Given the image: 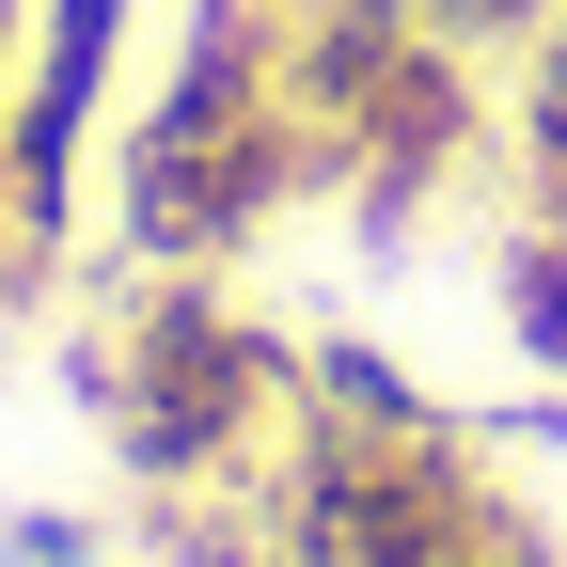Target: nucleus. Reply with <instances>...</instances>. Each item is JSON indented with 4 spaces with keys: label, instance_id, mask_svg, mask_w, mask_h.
<instances>
[{
    "label": "nucleus",
    "instance_id": "1",
    "mask_svg": "<svg viewBox=\"0 0 567 567\" xmlns=\"http://www.w3.org/2000/svg\"><path fill=\"white\" fill-rule=\"evenodd\" d=\"M63 394L95 410L126 488H252L284 410H300V347L221 300V268H142L126 316L63 347Z\"/></svg>",
    "mask_w": 567,
    "mask_h": 567
},
{
    "label": "nucleus",
    "instance_id": "2",
    "mask_svg": "<svg viewBox=\"0 0 567 567\" xmlns=\"http://www.w3.org/2000/svg\"><path fill=\"white\" fill-rule=\"evenodd\" d=\"M252 505H268L284 567H488L520 536V505L488 488L473 425H442V442H363L331 410H284Z\"/></svg>",
    "mask_w": 567,
    "mask_h": 567
},
{
    "label": "nucleus",
    "instance_id": "3",
    "mask_svg": "<svg viewBox=\"0 0 567 567\" xmlns=\"http://www.w3.org/2000/svg\"><path fill=\"white\" fill-rule=\"evenodd\" d=\"M111 63H126V0H32V80L0 111V221L32 268L80 237V158H95Z\"/></svg>",
    "mask_w": 567,
    "mask_h": 567
},
{
    "label": "nucleus",
    "instance_id": "4",
    "mask_svg": "<svg viewBox=\"0 0 567 567\" xmlns=\"http://www.w3.org/2000/svg\"><path fill=\"white\" fill-rule=\"evenodd\" d=\"M300 410H331V425H363V442H442V394H425L394 347H363V331H316L300 347Z\"/></svg>",
    "mask_w": 567,
    "mask_h": 567
},
{
    "label": "nucleus",
    "instance_id": "5",
    "mask_svg": "<svg viewBox=\"0 0 567 567\" xmlns=\"http://www.w3.org/2000/svg\"><path fill=\"white\" fill-rule=\"evenodd\" d=\"M488 316H505V347L536 379H567V221H520L488 252Z\"/></svg>",
    "mask_w": 567,
    "mask_h": 567
},
{
    "label": "nucleus",
    "instance_id": "6",
    "mask_svg": "<svg viewBox=\"0 0 567 567\" xmlns=\"http://www.w3.org/2000/svg\"><path fill=\"white\" fill-rule=\"evenodd\" d=\"M142 567H284L268 505H221V488H142Z\"/></svg>",
    "mask_w": 567,
    "mask_h": 567
},
{
    "label": "nucleus",
    "instance_id": "7",
    "mask_svg": "<svg viewBox=\"0 0 567 567\" xmlns=\"http://www.w3.org/2000/svg\"><path fill=\"white\" fill-rule=\"evenodd\" d=\"M520 205L567 221V0H551V32H536V80H520Z\"/></svg>",
    "mask_w": 567,
    "mask_h": 567
},
{
    "label": "nucleus",
    "instance_id": "8",
    "mask_svg": "<svg viewBox=\"0 0 567 567\" xmlns=\"http://www.w3.org/2000/svg\"><path fill=\"white\" fill-rule=\"evenodd\" d=\"M0 567H111V520H63V505H0Z\"/></svg>",
    "mask_w": 567,
    "mask_h": 567
},
{
    "label": "nucleus",
    "instance_id": "9",
    "mask_svg": "<svg viewBox=\"0 0 567 567\" xmlns=\"http://www.w3.org/2000/svg\"><path fill=\"white\" fill-rule=\"evenodd\" d=\"M457 425H473L488 457H551L567 442V394H505V410H457Z\"/></svg>",
    "mask_w": 567,
    "mask_h": 567
},
{
    "label": "nucleus",
    "instance_id": "10",
    "mask_svg": "<svg viewBox=\"0 0 567 567\" xmlns=\"http://www.w3.org/2000/svg\"><path fill=\"white\" fill-rule=\"evenodd\" d=\"M488 567H551V536H536V520H520V536H505V551H488Z\"/></svg>",
    "mask_w": 567,
    "mask_h": 567
},
{
    "label": "nucleus",
    "instance_id": "11",
    "mask_svg": "<svg viewBox=\"0 0 567 567\" xmlns=\"http://www.w3.org/2000/svg\"><path fill=\"white\" fill-rule=\"evenodd\" d=\"M0 111H17V95H0ZM0 284H32V252H17V221H0Z\"/></svg>",
    "mask_w": 567,
    "mask_h": 567
}]
</instances>
